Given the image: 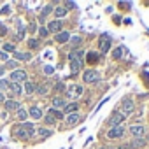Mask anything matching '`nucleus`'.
<instances>
[{
  "mask_svg": "<svg viewBox=\"0 0 149 149\" xmlns=\"http://www.w3.org/2000/svg\"><path fill=\"white\" fill-rule=\"evenodd\" d=\"M68 60H70V72H72V76H76V74L81 72V68L84 65V51L72 49L68 53Z\"/></svg>",
  "mask_w": 149,
  "mask_h": 149,
  "instance_id": "nucleus-1",
  "label": "nucleus"
},
{
  "mask_svg": "<svg viewBox=\"0 0 149 149\" xmlns=\"http://www.w3.org/2000/svg\"><path fill=\"white\" fill-rule=\"evenodd\" d=\"M33 132H35V128H33L32 123H21L18 128H14L16 137L21 139V140H25V139H28L30 135H33Z\"/></svg>",
  "mask_w": 149,
  "mask_h": 149,
  "instance_id": "nucleus-2",
  "label": "nucleus"
},
{
  "mask_svg": "<svg viewBox=\"0 0 149 149\" xmlns=\"http://www.w3.org/2000/svg\"><path fill=\"white\" fill-rule=\"evenodd\" d=\"M49 112H51V114H53V116H54V119H56V121H58V119H61V118H63V114H61V112H60V111H56V109H51V111H49Z\"/></svg>",
  "mask_w": 149,
  "mask_h": 149,
  "instance_id": "nucleus-26",
  "label": "nucleus"
},
{
  "mask_svg": "<svg viewBox=\"0 0 149 149\" xmlns=\"http://www.w3.org/2000/svg\"><path fill=\"white\" fill-rule=\"evenodd\" d=\"M25 91H26V95H32V93H35V84L33 83H25Z\"/></svg>",
  "mask_w": 149,
  "mask_h": 149,
  "instance_id": "nucleus-21",
  "label": "nucleus"
},
{
  "mask_svg": "<svg viewBox=\"0 0 149 149\" xmlns=\"http://www.w3.org/2000/svg\"><path fill=\"white\" fill-rule=\"evenodd\" d=\"M125 133V128L123 126H112L109 132H107V137L109 139H121Z\"/></svg>",
  "mask_w": 149,
  "mask_h": 149,
  "instance_id": "nucleus-7",
  "label": "nucleus"
},
{
  "mask_svg": "<svg viewBox=\"0 0 149 149\" xmlns=\"http://www.w3.org/2000/svg\"><path fill=\"white\" fill-rule=\"evenodd\" d=\"M81 42H83V37H74L72 39V46H79Z\"/></svg>",
  "mask_w": 149,
  "mask_h": 149,
  "instance_id": "nucleus-32",
  "label": "nucleus"
},
{
  "mask_svg": "<svg viewBox=\"0 0 149 149\" xmlns=\"http://www.w3.org/2000/svg\"><path fill=\"white\" fill-rule=\"evenodd\" d=\"M9 13H11V7L9 6H4L2 9H0V14H9Z\"/></svg>",
  "mask_w": 149,
  "mask_h": 149,
  "instance_id": "nucleus-34",
  "label": "nucleus"
},
{
  "mask_svg": "<svg viewBox=\"0 0 149 149\" xmlns=\"http://www.w3.org/2000/svg\"><path fill=\"white\" fill-rule=\"evenodd\" d=\"M65 105H67V104H65V100H63L61 97H54V98H53V107H63V109H65Z\"/></svg>",
  "mask_w": 149,
  "mask_h": 149,
  "instance_id": "nucleus-19",
  "label": "nucleus"
},
{
  "mask_svg": "<svg viewBox=\"0 0 149 149\" xmlns=\"http://www.w3.org/2000/svg\"><path fill=\"white\" fill-rule=\"evenodd\" d=\"M28 112H30V116H32L33 119H40V118H42V109H40V107H30Z\"/></svg>",
  "mask_w": 149,
  "mask_h": 149,
  "instance_id": "nucleus-14",
  "label": "nucleus"
},
{
  "mask_svg": "<svg viewBox=\"0 0 149 149\" xmlns=\"http://www.w3.org/2000/svg\"><path fill=\"white\" fill-rule=\"evenodd\" d=\"M44 123H46V125H54L56 119H54V116H53L51 112H47V114L44 116Z\"/></svg>",
  "mask_w": 149,
  "mask_h": 149,
  "instance_id": "nucleus-24",
  "label": "nucleus"
},
{
  "mask_svg": "<svg viewBox=\"0 0 149 149\" xmlns=\"http://www.w3.org/2000/svg\"><path fill=\"white\" fill-rule=\"evenodd\" d=\"M128 132H130L135 139H142V135L146 133V130H144V126H142V125H132V126L128 128Z\"/></svg>",
  "mask_w": 149,
  "mask_h": 149,
  "instance_id": "nucleus-6",
  "label": "nucleus"
},
{
  "mask_svg": "<svg viewBox=\"0 0 149 149\" xmlns=\"http://www.w3.org/2000/svg\"><path fill=\"white\" fill-rule=\"evenodd\" d=\"M97 58H98V56H97V53H90V54H88V61H90V63H95V61H97Z\"/></svg>",
  "mask_w": 149,
  "mask_h": 149,
  "instance_id": "nucleus-31",
  "label": "nucleus"
},
{
  "mask_svg": "<svg viewBox=\"0 0 149 149\" xmlns=\"http://www.w3.org/2000/svg\"><path fill=\"white\" fill-rule=\"evenodd\" d=\"M11 79H13V83H23V81H26V72L16 68V70L11 74Z\"/></svg>",
  "mask_w": 149,
  "mask_h": 149,
  "instance_id": "nucleus-8",
  "label": "nucleus"
},
{
  "mask_svg": "<svg viewBox=\"0 0 149 149\" xmlns=\"http://www.w3.org/2000/svg\"><path fill=\"white\" fill-rule=\"evenodd\" d=\"M98 79H100V74L97 70H91L90 68V70H84V74H83V81L84 83H90L91 84V83H97Z\"/></svg>",
  "mask_w": 149,
  "mask_h": 149,
  "instance_id": "nucleus-3",
  "label": "nucleus"
},
{
  "mask_svg": "<svg viewBox=\"0 0 149 149\" xmlns=\"http://www.w3.org/2000/svg\"><path fill=\"white\" fill-rule=\"evenodd\" d=\"M9 90H11L14 95H19V93L23 91V90H21V86H19L18 83H9Z\"/></svg>",
  "mask_w": 149,
  "mask_h": 149,
  "instance_id": "nucleus-18",
  "label": "nucleus"
},
{
  "mask_svg": "<svg viewBox=\"0 0 149 149\" xmlns=\"http://www.w3.org/2000/svg\"><path fill=\"white\" fill-rule=\"evenodd\" d=\"M6 67H7V68H16V67H18V63H16V61H7V65H6Z\"/></svg>",
  "mask_w": 149,
  "mask_h": 149,
  "instance_id": "nucleus-38",
  "label": "nucleus"
},
{
  "mask_svg": "<svg viewBox=\"0 0 149 149\" xmlns=\"http://www.w3.org/2000/svg\"><path fill=\"white\" fill-rule=\"evenodd\" d=\"M4 104H6V109H7V111H18V109H19V104H18L16 100H6Z\"/></svg>",
  "mask_w": 149,
  "mask_h": 149,
  "instance_id": "nucleus-15",
  "label": "nucleus"
},
{
  "mask_svg": "<svg viewBox=\"0 0 149 149\" xmlns=\"http://www.w3.org/2000/svg\"><path fill=\"white\" fill-rule=\"evenodd\" d=\"M65 6L70 7V9H76V2H65Z\"/></svg>",
  "mask_w": 149,
  "mask_h": 149,
  "instance_id": "nucleus-40",
  "label": "nucleus"
},
{
  "mask_svg": "<svg viewBox=\"0 0 149 149\" xmlns=\"http://www.w3.org/2000/svg\"><path fill=\"white\" fill-rule=\"evenodd\" d=\"M54 14H56V18H63L67 14V9L65 7H58V9H54Z\"/></svg>",
  "mask_w": 149,
  "mask_h": 149,
  "instance_id": "nucleus-25",
  "label": "nucleus"
},
{
  "mask_svg": "<svg viewBox=\"0 0 149 149\" xmlns=\"http://www.w3.org/2000/svg\"><path fill=\"white\" fill-rule=\"evenodd\" d=\"M4 72H6V67H0V77L4 76Z\"/></svg>",
  "mask_w": 149,
  "mask_h": 149,
  "instance_id": "nucleus-42",
  "label": "nucleus"
},
{
  "mask_svg": "<svg viewBox=\"0 0 149 149\" xmlns=\"http://www.w3.org/2000/svg\"><path fill=\"white\" fill-rule=\"evenodd\" d=\"M67 95H68V97H74V98H77V97L83 95V88H81L79 84H70V86H67Z\"/></svg>",
  "mask_w": 149,
  "mask_h": 149,
  "instance_id": "nucleus-4",
  "label": "nucleus"
},
{
  "mask_svg": "<svg viewBox=\"0 0 149 149\" xmlns=\"http://www.w3.org/2000/svg\"><path fill=\"white\" fill-rule=\"evenodd\" d=\"M44 72H46V74H47V76H51V74H53V72H54V68H53V67H51V65H46V67H44Z\"/></svg>",
  "mask_w": 149,
  "mask_h": 149,
  "instance_id": "nucleus-33",
  "label": "nucleus"
},
{
  "mask_svg": "<svg viewBox=\"0 0 149 149\" xmlns=\"http://www.w3.org/2000/svg\"><path fill=\"white\" fill-rule=\"evenodd\" d=\"M0 60H4V61H7V54H6V53H2V51H0Z\"/></svg>",
  "mask_w": 149,
  "mask_h": 149,
  "instance_id": "nucleus-41",
  "label": "nucleus"
},
{
  "mask_svg": "<svg viewBox=\"0 0 149 149\" xmlns=\"http://www.w3.org/2000/svg\"><path fill=\"white\" fill-rule=\"evenodd\" d=\"M40 135H42V137H49V135H51V130H46V128H40Z\"/></svg>",
  "mask_w": 149,
  "mask_h": 149,
  "instance_id": "nucleus-35",
  "label": "nucleus"
},
{
  "mask_svg": "<svg viewBox=\"0 0 149 149\" xmlns=\"http://www.w3.org/2000/svg\"><path fill=\"white\" fill-rule=\"evenodd\" d=\"M4 49H6V51H16V47H14L13 44H4Z\"/></svg>",
  "mask_w": 149,
  "mask_h": 149,
  "instance_id": "nucleus-37",
  "label": "nucleus"
},
{
  "mask_svg": "<svg viewBox=\"0 0 149 149\" xmlns=\"http://www.w3.org/2000/svg\"><path fill=\"white\" fill-rule=\"evenodd\" d=\"M111 44H112L111 37L109 35H102L100 37V53H107L111 49Z\"/></svg>",
  "mask_w": 149,
  "mask_h": 149,
  "instance_id": "nucleus-9",
  "label": "nucleus"
},
{
  "mask_svg": "<svg viewBox=\"0 0 149 149\" xmlns=\"http://www.w3.org/2000/svg\"><path fill=\"white\" fill-rule=\"evenodd\" d=\"M14 58L26 61V60H30V53H18V51H14Z\"/></svg>",
  "mask_w": 149,
  "mask_h": 149,
  "instance_id": "nucleus-20",
  "label": "nucleus"
},
{
  "mask_svg": "<svg viewBox=\"0 0 149 149\" xmlns=\"http://www.w3.org/2000/svg\"><path fill=\"white\" fill-rule=\"evenodd\" d=\"M16 116H18V119H19V121H25V119H26V116H28V112H26L25 109H18V111H16Z\"/></svg>",
  "mask_w": 149,
  "mask_h": 149,
  "instance_id": "nucleus-23",
  "label": "nucleus"
},
{
  "mask_svg": "<svg viewBox=\"0 0 149 149\" xmlns=\"http://www.w3.org/2000/svg\"><path fill=\"white\" fill-rule=\"evenodd\" d=\"M39 33H40V37H47V33H49V32H47V28H44V26H42V28L39 30Z\"/></svg>",
  "mask_w": 149,
  "mask_h": 149,
  "instance_id": "nucleus-36",
  "label": "nucleus"
},
{
  "mask_svg": "<svg viewBox=\"0 0 149 149\" xmlns=\"http://www.w3.org/2000/svg\"><path fill=\"white\" fill-rule=\"evenodd\" d=\"M144 142H146L144 139H137V140L132 142V146H133V147H140V146H144Z\"/></svg>",
  "mask_w": 149,
  "mask_h": 149,
  "instance_id": "nucleus-30",
  "label": "nucleus"
},
{
  "mask_svg": "<svg viewBox=\"0 0 149 149\" xmlns=\"http://www.w3.org/2000/svg\"><path fill=\"white\" fill-rule=\"evenodd\" d=\"M118 149H121V147H118Z\"/></svg>",
  "mask_w": 149,
  "mask_h": 149,
  "instance_id": "nucleus-44",
  "label": "nucleus"
},
{
  "mask_svg": "<svg viewBox=\"0 0 149 149\" xmlns=\"http://www.w3.org/2000/svg\"><path fill=\"white\" fill-rule=\"evenodd\" d=\"M133 109H135L133 100H123V104H121V111H119V112H121L123 116H126V114H132Z\"/></svg>",
  "mask_w": 149,
  "mask_h": 149,
  "instance_id": "nucleus-5",
  "label": "nucleus"
},
{
  "mask_svg": "<svg viewBox=\"0 0 149 149\" xmlns=\"http://www.w3.org/2000/svg\"><path fill=\"white\" fill-rule=\"evenodd\" d=\"M49 13H51V6H46L44 11H42V16H46V14H49Z\"/></svg>",
  "mask_w": 149,
  "mask_h": 149,
  "instance_id": "nucleus-39",
  "label": "nucleus"
},
{
  "mask_svg": "<svg viewBox=\"0 0 149 149\" xmlns=\"http://www.w3.org/2000/svg\"><path fill=\"white\" fill-rule=\"evenodd\" d=\"M7 88H9V83L6 79H0V93H2L4 90H7Z\"/></svg>",
  "mask_w": 149,
  "mask_h": 149,
  "instance_id": "nucleus-27",
  "label": "nucleus"
},
{
  "mask_svg": "<svg viewBox=\"0 0 149 149\" xmlns=\"http://www.w3.org/2000/svg\"><path fill=\"white\" fill-rule=\"evenodd\" d=\"M79 119H81V116H79L77 112H72V114L67 116V123H68V125H77Z\"/></svg>",
  "mask_w": 149,
  "mask_h": 149,
  "instance_id": "nucleus-13",
  "label": "nucleus"
},
{
  "mask_svg": "<svg viewBox=\"0 0 149 149\" xmlns=\"http://www.w3.org/2000/svg\"><path fill=\"white\" fill-rule=\"evenodd\" d=\"M37 46H39V40H37V39H30V40H28V47H30V49H35Z\"/></svg>",
  "mask_w": 149,
  "mask_h": 149,
  "instance_id": "nucleus-29",
  "label": "nucleus"
},
{
  "mask_svg": "<svg viewBox=\"0 0 149 149\" xmlns=\"http://www.w3.org/2000/svg\"><path fill=\"white\" fill-rule=\"evenodd\" d=\"M121 121H125V116L118 111V112H114V114L111 116V121H109V123H111L112 126H121Z\"/></svg>",
  "mask_w": 149,
  "mask_h": 149,
  "instance_id": "nucleus-10",
  "label": "nucleus"
},
{
  "mask_svg": "<svg viewBox=\"0 0 149 149\" xmlns=\"http://www.w3.org/2000/svg\"><path fill=\"white\" fill-rule=\"evenodd\" d=\"M47 90H49L47 84H39V86L35 88V91H37L39 95H47Z\"/></svg>",
  "mask_w": 149,
  "mask_h": 149,
  "instance_id": "nucleus-22",
  "label": "nucleus"
},
{
  "mask_svg": "<svg viewBox=\"0 0 149 149\" xmlns=\"http://www.w3.org/2000/svg\"><path fill=\"white\" fill-rule=\"evenodd\" d=\"M23 33H25V30H23V23H21V21H18V39H21V37H23Z\"/></svg>",
  "mask_w": 149,
  "mask_h": 149,
  "instance_id": "nucleus-28",
  "label": "nucleus"
},
{
  "mask_svg": "<svg viewBox=\"0 0 149 149\" xmlns=\"http://www.w3.org/2000/svg\"><path fill=\"white\" fill-rule=\"evenodd\" d=\"M0 102H6V97H4V93H0Z\"/></svg>",
  "mask_w": 149,
  "mask_h": 149,
  "instance_id": "nucleus-43",
  "label": "nucleus"
},
{
  "mask_svg": "<svg viewBox=\"0 0 149 149\" xmlns=\"http://www.w3.org/2000/svg\"><path fill=\"white\" fill-rule=\"evenodd\" d=\"M77 107H79V105H77L76 102H72V104H67L63 111H65L67 114H72V112H76V111H77Z\"/></svg>",
  "mask_w": 149,
  "mask_h": 149,
  "instance_id": "nucleus-16",
  "label": "nucleus"
},
{
  "mask_svg": "<svg viewBox=\"0 0 149 149\" xmlns=\"http://www.w3.org/2000/svg\"><path fill=\"white\" fill-rule=\"evenodd\" d=\"M125 51H126V49H125L123 46H119V47H116V49L112 51V58H114V60H119V58L123 56V53H125Z\"/></svg>",
  "mask_w": 149,
  "mask_h": 149,
  "instance_id": "nucleus-17",
  "label": "nucleus"
},
{
  "mask_svg": "<svg viewBox=\"0 0 149 149\" xmlns=\"http://www.w3.org/2000/svg\"><path fill=\"white\" fill-rule=\"evenodd\" d=\"M61 21L60 19H54V21H51L49 25H47V32H54V33H60L61 32Z\"/></svg>",
  "mask_w": 149,
  "mask_h": 149,
  "instance_id": "nucleus-11",
  "label": "nucleus"
},
{
  "mask_svg": "<svg viewBox=\"0 0 149 149\" xmlns=\"http://www.w3.org/2000/svg\"><path fill=\"white\" fill-rule=\"evenodd\" d=\"M54 39H56V42H58V44H63V42H67V40L70 39V33L61 30L60 33H56V37H54Z\"/></svg>",
  "mask_w": 149,
  "mask_h": 149,
  "instance_id": "nucleus-12",
  "label": "nucleus"
}]
</instances>
